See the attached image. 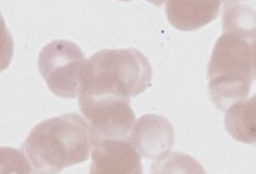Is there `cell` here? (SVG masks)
<instances>
[{
	"label": "cell",
	"mask_w": 256,
	"mask_h": 174,
	"mask_svg": "<svg viewBox=\"0 0 256 174\" xmlns=\"http://www.w3.org/2000/svg\"><path fill=\"white\" fill-rule=\"evenodd\" d=\"M92 145L90 125L76 113L50 118L32 128L22 149L31 174H58L86 162Z\"/></svg>",
	"instance_id": "cell-1"
},
{
	"label": "cell",
	"mask_w": 256,
	"mask_h": 174,
	"mask_svg": "<svg viewBox=\"0 0 256 174\" xmlns=\"http://www.w3.org/2000/svg\"><path fill=\"white\" fill-rule=\"evenodd\" d=\"M209 94L222 111L246 99L256 81L252 40L224 32L218 39L208 65Z\"/></svg>",
	"instance_id": "cell-2"
},
{
	"label": "cell",
	"mask_w": 256,
	"mask_h": 174,
	"mask_svg": "<svg viewBox=\"0 0 256 174\" xmlns=\"http://www.w3.org/2000/svg\"><path fill=\"white\" fill-rule=\"evenodd\" d=\"M152 79L150 63L140 50L103 49L86 61L80 95H110L129 98L147 90Z\"/></svg>",
	"instance_id": "cell-3"
},
{
	"label": "cell",
	"mask_w": 256,
	"mask_h": 174,
	"mask_svg": "<svg viewBox=\"0 0 256 174\" xmlns=\"http://www.w3.org/2000/svg\"><path fill=\"white\" fill-rule=\"evenodd\" d=\"M86 61L76 44L67 40H55L40 52L38 69L54 95L74 98L81 94Z\"/></svg>",
	"instance_id": "cell-4"
},
{
	"label": "cell",
	"mask_w": 256,
	"mask_h": 174,
	"mask_svg": "<svg viewBox=\"0 0 256 174\" xmlns=\"http://www.w3.org/2000/svg\"><path fill=\"white\" fill-rule=\"evenodd\" d=\"M79 107L93 139H129L136 117L128 97L82 94Z\"/></svg>",
	"instance_id": "cell-5"
},
{
	"label": "cell",
	"mask_w": 256,
	"mask_h": 174,
	"mask_svg": "<svg viewBox=\"0 0 256 174\" xmlns=\"http://www.w3.org/2000/svg\"><path fill=\"white\" fill-rule=\"evenodd\" d=\"M90 174H143L140 155L129 139H93Z\"/></svg>",
	"instance_id": "cell-6"
},
{
	"label": "cell",
	"mask_w": 256,
	"mask_h": 174,
	"mask_svg": "<svg viewBox=\"0 0 256 174\" xmlns=\"http://www.w3.org/2000/svg\"><path fill=\"white\" fill-rule=\"evenodd\" d=\"M129 140L140 155L150 160H160L173 148V126L164 117L146 114L134 123Z\"/></svg>",
	"instance_id": "cell-7"
},
{
	"label": "cell",
	"mask_w": 256,
	"mask_h": 174,
	"mask_svg": "<svg viewBox=\"0 0 256 174\" xmlns=\"http://www.w3.org/2000/svg\"><path fill=\"white\" fill-rule=\"evenodd\" d=\"M218 0H169L166 4L167 19L180 31H195L207 25L219 14Z\"/></svg>",
	"instance_id": "cell-8"
},
{
	"label": "cell",
	"mask_w": 256,
	"mask_h": 174,
	"mask_svg": "<svg viewBox=\"0 0 256 174\" xmlns=\"http://www.w3.org/2000/svg\"><path fill=\"white\" fill-rule=\"evenodd\" d=\"M224 127L238 142L256 145V93L226 111Z\"/></svg>",
	"instance_id": "cell-9"
},
{
	"label": "cell",
	"mask_w": 256,
	"mask_h": 174,
	"mask_svg": "<svg viewBox=\"0 0 256 174\" xmlns=\"http://www.w3.org/2000/svg\"><path fill=\"white\" fill-rule=\"evenodd\" d=\"M223 12L224 32L256 38V1H224Z\"/></svg>",
	"instance_id": "cell-10"
},
{
	"label": "cell",
	"mask_w": 256,
	"mask_h": 174,
	"mask_svg": "<svg viewBox=\"0 0 256 174\" xmlns=\"http://www.w3.org/2000/svg\"><path fill=\"white\" fill-rule=\"evenodd\" d=\"M152 174H207L193 157L180 152H170L157 160L152 166Z\"/></svg>",
	"instance_id": "cell-11"
},
{
	"label": "cell",
	"mask_w": 256,
	"mask_h": 174,
	"mask_svg": "<svg viewBox=\"0 0 256 174\" xmlns=\"http://www.w3.org/2000/svg\"><path fill=\"white\" fill-rule=\"evenodd\" d=\"M0 174H31V167L22 151L0 147Z\"/></svg>",
	"instance_id": "cell-12"
},
{
	"label": "cell",
	"mask_w": 256,
	"mask_h": 174,
	"mask_svg": "<svg viewBox=\"0 0 256 174\" xmlns=\"http://www.w3.org/2000/svg\"><path fill=\"white\" fill-rule=\"evenodd\" d=\"M14 53L12 36L0 12V72L10 66Z\"/></svg>",
	"instance_id": "cell-13"
},
{
	"label": "cell",
	"mask_w": 256,
	"mask_h": 174,
	"mask_svg": "<svg viewBox=\"0 0 256 174\" xmlns=\"http://www.w3.org/2000/svg\"><path fill=\"white\" fill-rule=\"evenodd\" d=\"M252 43H254V51H256V38L252 40Z\"/></svg>",
	"instance_id": "cell-14"
}]
</instances>
